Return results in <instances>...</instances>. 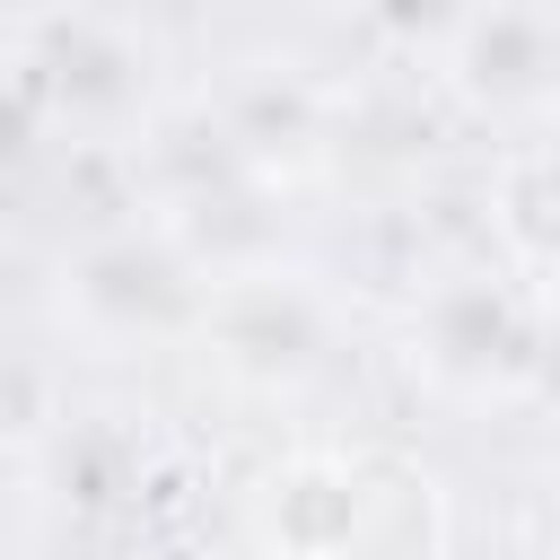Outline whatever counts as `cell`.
Returning a JSON list of instances; mask_svg holds the SVG:
<instances>
[{"label":"cell","mask_w":560,"mask_h":560,"mask_svg":"<svg viewBox=\"0 0 560 560\" xmlns=\"http://www.w3.org/2000/svg\"><path fill=\"white\" fill-rule=\"evenodd\" d=\"M201 341L254 385H298L324 359V306L280 271H228L201 298Z\"/></svg>","instance_id":"obj_1"},{"label":"cell","mask_w":560,"mask_h":560,"mask_svg":"<svg viewBox=\"0 0 560 560\" xmlns=\"http://www.w3.org/2000/svg\"><path fill=\"white\" fill-rule=\"evenodd\" d=\"M455 88L490 114H534L560 96V18L542 0H481L455 35Z\"/></svg>","instance_id":"obj_2"},{"label":"cell","mask_w":560,"mask_h":560,"mask_svg":"<svg viewBox=\"0 0 560 560\" xmlns=\"http://www.w3.org/2000/svg\"><path fill=\"white\" fill-rule=\"evenodd\" d=\"M70 298H79L96 324H114V332H158V324H184V315L201 324L210 280H192V262H184L166 236H105V245L79 254Z\"/></svg>","instance_id":"obj_3"},{"label":"cell","mask_w":560,"mask_h":560,"mask_svg":"<svg viewBox=\"0 0 560 560\" xmlns=\"http://www.w3.org/2000/svg\"><path fill=\"white\" fill-rule=\"evenodd\" d=\"M359 490H368V464H332V455L280 464L262 481V542L280 560H350V542H359Z\"/></svg>","instance_id":"obj_4"},{"label":"cell","mask_w":560,"mask_h":560,"mask_svg":"<svg viewBox=\"0 0 560 560\" xmlns=\"http://www.w3.org/2000/svg\"><path fill=\"white\" fill-rule=\"evenodd\" d=\"M420 359L455 385H490L525 359V315L508 289L490 280H446L429 306H420Z\"/></svg>","instance_id":"obj_5"},{"label":"cell","mask_w":560,"mask_h":560,"mask_svg":"<svg viewBox=\"0 0 560 560\" xmlns=\"http://www.w3.org/2000/svg\"><path fill=\"white\" fill-rule=\"evenodd\" d=\"M438 534H446L438 481H429V472H411V464H368V490H359V542H350V560H438Z\"/></svg>","instance_id":"obj_6"},{"label":"cell","mask_w":560,"mask_h":560,"mask_svg":"<svg viewBox=\"0 0 560 560\" xmlns=\"http://www.w3.org/2000/svg\"><path fill=\"white\" fill-rule=\"evenodd\" d=\"M52 44V61H35V70H52V88H61V114H122L131 96H140V61H131V44H114L105 26H52L44 35Z\"/></svg>","instance_id":"obj_7"},{"label":"cell","mask_w":560,"mask_h":560,"mask_svg":"<svg viewBox=\"0 0 560 560\" xmlns=\"http://www.w3.org/2000/svg\"><path fill=\"white\" fill-rule=\"evenodd\" d=\"M499 228H508V245H516V254L560 262V149L516 158V166L499 175Z\"/></svg>","instance_id":"obj_8"},{"label":"cell","mask_w":560,"mask_h":560,"mask_svg":"<svg viewBox=\"0 0 560 560\" xmlns=\"http://www.w3.org/2000/svg\"><path fill=\"white\" fill-rule=\"evenodd\" d=\"M228 140L236 149H306L315 140V105L298 79H245L228 105Z\"/></svg>","instance_id":"obj_9"},{"label":"cell","mask_w":560,"mask_h":560,"mask_svg":"<svg viewBox=\"0 0 560 560\" xmlns=\"http://www.w3.org/2000/svg\"><path fill=\"white\" fill-rule=\"evenodd\" d=\"M464 0H376V26L385 35H402V44H420V35H464Z\"/></svg>","instance_id":"obj_10"},{"label":"cell","mask_w":560,"mask_h":560,"mask_svg":"<svg viewBox=\"0 0 560 560\" xmlns=\"http://www.w3.org/2000/svg\"><path fill=\"white\" fill-rule=\"evenodd\" d=\"M551 525H560V481H551Z\"/></svg>","instance_id":"obj_11"}]
</instances>
